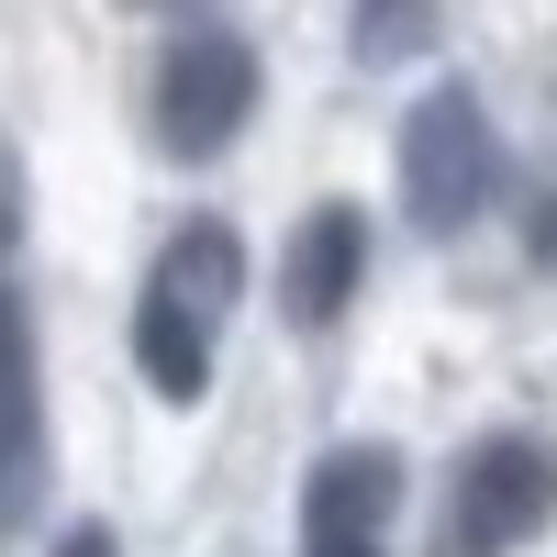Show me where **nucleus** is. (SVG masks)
I'll use <instances>...</instances> for the list:
<instances>
[{
	"label": "nucleus",
	"instance_id": "nucleus-4",
	"mask_svg": "<svg viewBox=\"0 0 557 557\" xmlns=\"http://www.w3.org/2000/svg\"><path fill=\"white\" fill-rule=\"evenodd\" d=\"M257 45L246 34H223V23H190V34H168V57H157V89H146V123H157V157L178 168H212V157H235V134L257 123Z\"/></svg>",
	"mask_w": 557,
	"mask_h": 557
},
{
	"label": "nucleus",
	"instance_id": "nucleus-2",
	"mask_svg": "<svg viewBox=\"0 0 557 557\" xmlns=\"http://www.w3.org/2000/svg\"><path fill=\"white\" fill-rule=\"evenodd\" d=\"M502 178H513V157H502V123L469 78H435L424 101L401 112V223L424 246H457L469 223H491Z\"/></svg>",
	"mask_w": 557,
	"mask_h": 557
},
{
	"label": "nucleus",
	"instance_id": "nucleus-9",
	"mask_svg": "<svg viewBox=\"0 0 557 557\" xmlns=\"http://www.w3.org/2000/svg\"><path fill=\"white\" fill-rule=\"evenodd\" d=\"M524 257L557 278V178H535V190H524Z\"/></svg>",
	"mask_w": 557,
	"mask_h": 557
},
{
	"label": "nucleus",
	"instance_id": "nucleus-12",
	"mask_svg": "<svg viewBox=\"0 0 557 557\" xmlns=\"http://www.w3.org/2000/svg\"><path fill=\"white\" fill-rule=\"evenodd\" d=\"M301 557H391V535H301Z\"/></svg>",
	"mask_w": 557,
	"mask_h": 557
},
{
	"label": "nucleus",
	"instance_id": "nucleus-10",
	"mask_svg": "<svg viewBox=\"0 0 557 557\" xmlns=\"http://www.w3.org/2000/svg\"><path fill=\"white\" fill-rule=\"evenodd\" d=\"M23 257V157L0 146V268Z\"/></svg>",
	"mask_w": 557,
	"mask_h": 557
},
{
	"label": "nucleus",
	"instance_id": "nucleus-3",
	"mask_svg": "<svg viewBox=\"0 0 557 557\" xmlns=\"http://www.w3.org/2000/svg\"><path fill=\"white\" fill-rule=\"evenodd\" d=\"M557 524V435L535 424H491L446 480V524H435V557H513Z\"/></svg>",
	"mask_w": 557,
	"mask_h": 557
},
{
	"label": "nucleus",
	"instance_id": "nucleus-5",
	"mask_svg": "<svg viewBox=\"0 0 557 557\" xmlns=\"http://www.w3.org/2000/svg\"><path fill=\"white\" fill-rule=\"evenodd\" d=\"M57 480V424H45V357H34V312L0 278V535H23Z\"/></svg>",
	"mask_w": 557,
	"mask_h": 557
},
{
	"label": "nucleus",
	"instance_id": "nucleus-1",
	"mask_svg": "<svg viewBox=\"0 0 557 557\" xmlns=\"http://www.w3.org/2000/svg\"><path fill=\"white\" fill-rule=\"evenodd\" d=\"M246 301V235L223 212H190L178 235L157 246L146 290H134V368L168 412L212 401V357H223V323Z\"/></svg>",
	"mask_w": 557,
	"mask_h": 557
},
{
	"label": "nucleus",
	"instance_id": "nucleus-11",
	"mask_svg": "<svg viewBox=\"0 0 557 557\" xmlns=\"http://www.w3.org/2000/svg\"><path fill=\"white\" fill-rule=\"evenodd\" d=\"M57 557H123V535L89 513V524H67V535H57Z\"/></svg>",
	"mask_w": 557,
	"mask_h": 557
},
{
	"label": "nucleus",
	"instance_id": "nucleus-8",
	"mask_svg": "<svg viewBox=\"0 0 557 557\" xmlns=\"http://www.w3.org/2000/svg\"><path fill=\"white\" fill-rule=\"evenodd\" d=\"M435 34H446L435 0H357V12H346V57L357 67H412Z\"/></svg>",
	"mask_w": 557,
	"mask_h": 557
},
{
	"label": "nucleus",
	"instance_id": "nucleus-6",
	"mask_svg": "<svg viewBox=\"0 0 557 557\" xmlns=\"http://www.w3.org/2000/svg\"><path fill=\"white\" fill-rule=\"evenodd\" d=\"M368 290V212L357 201H312L278 246V323L290 335H335Z\"/></svg>",
	"mask_w": 557,
	"mask_h": 557
},
{
	"label": "nucleus",
	"instance_id": "nucleus-7",
	"mask_svg": "<svg viewBox=\"0 0 557 557\" xmlns=\"http://www.w3.org/2000/svg\"><path fill=\"white\" fill-rule=\"evenodd\" d=\"M401 491H412L401 446L391 435H346V446H323L301 469V535H391Z\"/></svg>",
	"mask_w": 557,
	"mask_h": 557
}]
</instances>
